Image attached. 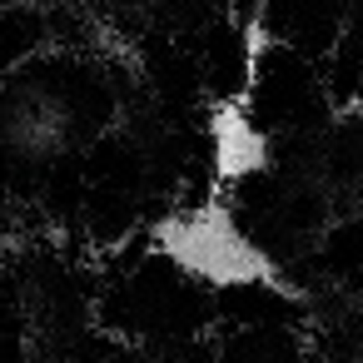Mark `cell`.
<instances>
[{"mask_svg":"<svg viewBox=\"0 0 363 363\" xmlns=\"http://www.w3.org/2000/svg\"><path fill=\"white\" fill-rule=\"evenodd\" d=\"M35 45V26L26 16H0V75H6L16 60H26Z\"/></svg>","mask_w":363,"mask_h":363,"instance_id":"6da1fadb","label":"cell"}]
</instances>
